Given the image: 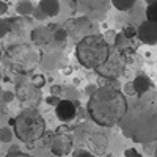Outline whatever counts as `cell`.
I'll list each match as a JSON object with an SVG mask.
<instances>
[{
    "instance_id": "cell-15",
    "label": "cell",
    "mask_w": 157,
    "mask_h": 157,
    "mask_svg": "<svg viewBox=\"0 0 157 157\" xmlns=\"http://www.w3.org/2000/svg\"><path fill=\"white\" fill-rule=\"evenodd\" d=\"M50 29L47 27H36L32 30L30 33V39L36 44V46H44L49 43V39H50Z\"/></svg>"
},
{
    "instance_id": "cell-22",
    "label": "cell",
    "mask_w": 157,
    "mask_h": 157,
    "mask_svg": "<svg viewBox=\"0 0 157 157\" xmlns=\"http://www.w3.org/2000/svg\"><path fill=\"white\" fill-rule=\"evenodd\" d=\"M121 35H123L126 39H132V38L137 36V29L132 27V25H126V27L123 29V32H121Z\"/></svg>"
},
{
    "instance_id": "cell-36",
    "label": "cell",
    "mask_w": 157,
    "mask_h": 157,
    "mask_svg": "<svg viewBox=\"0 0 157 157\" xmlns=\"http://www.w3.org/2000/svg\"><path fill=\"white\" fill-rule=\"evenodd\" d=\"M0 82H2V71H0Z\"/></svg>"
},
{
    "instance_id": "cell-26",
    "label": "cell",
    "mask_w": 157,
    "mask_h": 157,
    "mask_svg": "<svg viewBox=\"0 0 157 157\" xmlns=\"http://www.w3.org/2000/svg\"><path fill=\"white\" fill-rule=\"evenodd\" d=\"M32 14H33V17H35L36 21H44V19H46V16L43 14V11L39 10L38 6H35V8H33V13H32Z\"/></svg>"
},
{
    "instance_id": "cell-27",
    "label": "cell",
    "mask_w": 157,
    "mask_h": 157,
    "mask_svg": "<svg viewBox=\"0 0 157 157\" xmlns=\"http://www.w3.org/2000/svg\"><path fill=\"white\" fill-rule=\"evenodd\" d=\"M72 157H94V155L91 154L90 151H86V149H77Z\"/></svg>"
},
{
    "instance_id": "cell-24",
    "label": "cell",
    "mask_w": 157,
    "mask_h": 157,
    "mask_svg": "<svg viewBox=\"0 0 157 157\" xmlns=\"http://www.w3.org/2000/svg\"><path fill=\"white\" fill-rule=\"evenodd\" d=\"M14 99V93L13 91H2V102L3 104H10Z\"/></svg>"
},
{
    "instance_id": "cell-14",
    "label": "cell",
    "mask_w": 157,
    "mask_h": 157,
    "mask_svg": "<svg viewBox=\"0 0 157 157\" xmlns=\"http://www.w3.org/2000/svg\"><path fill=\"white\" fill-rule=\"evenodd\" d=\"M39 10L43 11L46 17H54L60 13V0H39Z\"/></svg>"
},
{
    "instance_id": "cell-18",
    "label": "cell",
    "mask_w": 157,
    "mask_h": 157,
    "mask_svg": "<svg viewBox=\"0 0 157 157\" xmlns=\"http://www.w3.org/2000/svg\"><path fill=\"white\" fill-rule=\"evenodd\" d=\"M68 30L66 29H55V32H52V38L55 43H64L68 38Z\"/></svg>"
},
{
    "instance_id": "cell-30",
    "label": "cell",
    "mask_w": 157,
    "mask_h": 157,
    "mask_svg": "<svg viewBox=\"0 0 157 157\" xmlns=\"http://www.w3.org/2000/svg\"><path fill=\"white\" fill-rule=\"evenodd\" d=\"M46 101H47V104H50V105H57L58 101H60V98H58V96H49Z\"/></svg>"
},
{
    "instance_id": "cell-32",
    "label": "cell",
    "mask_w": 157,
    "mask_h": 157,
    "mask_svg": "<svg viewBox=\"0 0 157 157\" xmlns=\"http://www.w3.org/2000/svg\"><path fill=\"white\" fill-rule=\"evenodd\" d=\"M96 90H98V85H88V86L85 88V93H86L88 96H91Z\"/></svg>"
},
{
    "instance_id": "cell-29",
    "label": "cell",
    "mask_w": 157,
    "mask_h": 157,
    "mask_svg": "<svg viewBox=\"0 0 157 157\" xmlns=\"http://www.w3.org/2000/svg\"><path fill=\"white\" fill-rule=\"evenodd\" d=\"M6 11H8V3L3 2V0H0V16L6 14Z\"/></svg>"
},
{
    "instance_id": "cell-17",
    "label": "cell",
    "mask_w": 157,
    "mask_h": 157,
    "mask_svg": "<svg viewBox=\"0 0 157 157\" xmlns=\"http://www.w3.org/2000/svg\"><path fill=\"white\" fill-rule=\"evenodd\" d=\"M33 3L30 0H19L17 5H16V11L19 13L21 16H30L33 13Z\"/></svg>"
},
{
    "instance_id": "cell-10",
    "label": "cell",
    "mask_w": 157,
    "mask_h": 157,
    "mask_svg": "<svg viewBox=\"0 0 157 157\" xmlns=\"http://www.w3.org/2000/svg\"><path fill=\"white\" fill-rule=\"evenodd\" d=\"M77 104L78 101L72 102L69 99H60L55 105V115L61 123H69L72 121L77 115Z\"/></svg>"
},
{
    "instance_id": "cell-5",
    "label": "cell",
    "mask_w": 157,
    "mask_h": 157,
    "mask_svg": "<svg viewBox=\"0 0 157 157\" xmlns=\"http://www.w3.org/2000/svg\"><path fill=\"white\" fill-rule=\"evenodd\" d=\"M6 60L11 66V71L29 74L41 61V52L29 44H17L6 49Z\"/></svg>"
},
{
    "instance_id": "cell-37",
    "label": "cell",
    "mask_w": 157,
    "mask_h": 157,
    "mask_svg": "<svg viewBox=\"0 0 157 157\" xmlns=\"http://www.w3.org/2000/svg\"><path fill=\"white\" fill-rule=\"evenodd\" d=\"M107 157H115V155H113V154H109V155H107Z\"/></svg>"
},
{
    "instance_id": "cell-25",
    "label": "cell",
    "mask_w": 157,
    "mask_h": 157,
    "mask_svg": "<svg viewBox=\"0 0 157 157\" xmlns=\"http://www.w3.org/2000/svg\"><path fill=\"white\" fill-rule=\"evenodd\" d=\"M124 157H143V154L138 152V149L135 148H127L124 149Z\"/></svg>"
},
{
    "instance_id": "cell-7",
    "label": "cell",
    "mask_w": 157,
    "mask_h": 157,
    "mask_svg": "<svg viewBox=\"0 0 157 157\" xmlns=\"http://www.w3.org/2000/svg\"><path fill=\"white\" fill-rule=\"evenodd\" d=\"M14 98H17L22 104H25V109H35L39 102H41V91L35 88L32 83H17Z\"/></svg>"
},
{
    "instance_id": "cell-9",
    "label": "cell",
    "mask_w": 157,
    "mask_h": 157,
    "mask_svg": "<svg viewBox=\"0 0 157 157\" xmlns=\"http://www.w3.org/2000/svg\"><path fill=\"white\" fill-rule=\"evenodd\" d=\"M138 39L146 46H155L157 44V22L143 21L137 29Z\"/></svg>"
},
{
    "instance_id": "cell-2",
    "label": "cell",
    "mask_w": 157,
    "mask_h": 157,
    "mask_svg": "<svg viewBox=\"0 0 157 157\" xmlns=\"http://www.w3.org/2000/svg\"><path fill=\"white\" fill-rule=\"evenodd\" d=\"M127 109V99L118 88L112 85L98 86L88 98V116L102 127H113L120 124Z\"/></svg>"
},
{
    "instance_id": "cell-16",
    "label": "cell",
    "mask_w": 157,
    "mask_h": 157,
    "mask_svg": "<svg viewBox=\"0 0 157 157\" xmlns=\"http://www.w3.org/2000/svg\"><path fill=\"white\" fill-rule=\"evenodd\" d=\"M110 3L115 10L126 13V11H130L137 5V0H110Z\"/></svg>"
},
{
    "instance_id": "cell-23",
    "label": "cell",
    "mask_w": 157,
    "mask_h": 157,
    "mask_svg": "<svg viewBox=\"0 0 157 157\" xmlns=\"http://www.w3.org/2000/svg\"><path fill=\"white\" fill-rule=\"evenodd\" d=\"M10 32V25L6 19H0V38H3Z\"/></svg>"
},
{
    "instance_id": "cell-8",
    "label": "cell",
    "mask_w": 157,
    "mask_h": 157,
    "mask_svg": "<svg viewBox=\"0 0 157 157\" xmlns=\"http://www.w3.org/2000/svg\"><path fill=\"white\" fill-rule=\"evenodd\" d=\"M71 149H72V138H71V135L58 130V132L52 137V141H50L52 154L57 155V157H64V155H68L71 152Z\"/></svg>"
},
{
    "instance_id": "cell-28",
    "label": "cell",
    "mask_w": 157,
    "mask_h": 157,
    "mask_svg": "<svg viewBox=\"0 0 157 157\" xmlns=\"http://www.w3.org/2000/svg\"><path fill=\"white\" fill-rule=\"evenodd\" d=\"M145 146V149H146V152H152V155H155V141L154 143H148V145H143Z\"/></svg>"
},
{
    "instance_id": "cell-34",
    "label": "cell",
    "mask_w": 157,
    "mask_h": 157,
    "mask_svg": "<svg viewBox=\"0 0 157 157\" xmlns=\"http://www.w3.org/2000/svg\"><path fill=\"white\" fill-rule=\"evenodd\" d=\"M2 91H3V90L0 88V102H2Z\"/></svg>"
},
{
    "instance_id": "cell-20",
    "label": "cell",
    "mask_w": 157,
    "mask_h": 157,
    "mask_svg": "<svg viewBox=\"0 0 157 157\" xmlns=\"http://www.w3.org/2000/svg\"><path fill=\"white\" fill-rule=\"evenodd\" d=\"M13 130L10 129V127H0V141L2 143H11V140H13Z\"/></svg>"
},
{
    "instance_id": "cell-33",
    "label": "cell",
    "mask_w": 157,
    "mask_h": 157,
    "mask_svg": "<svg viewBox=\"0 0 157 157\" xmlns=\"http://www.w3.org/2000/svg\"><path fill=\"white\" fill-rule=\"evenodd\" d=\"M155 2H157V0H146L148 5H152V3H155Z\"/></svg>"
},
{
    "instance_id": "cell-31",
    "label": "cell",
    "mask_w": 157,
    "mask_h": 157,
    "mask_svg": "<svg viewBox=\"0 0 157 157\" xmlns=\"http://www.w3.org/2000/svg\"><path fill=\"white\" fill-rule=\"evenodd\" d=\"M61 90H63V86H52V88H50V94H52V96H60Z\"/></svg>"
},
{
    "instance_id": "cell-3",
    "label": "cell",
    "mask_w": 157,
    "mask_h": 157,
    "mask_svg": "<svg viewBox=\"0 0 157 157\" xmlns=\"http://www.w3.org/2000/svg\"><path fill=\"white\" fill-rule=\"evenodd\" d=\"M110 55V44L102 35H86L75 46L77 61L86 69H98Z\"/></svg>"
},
{
    "instance_id": "cell-21",
    "label": "cell",
    "mask_w": 157,
    "mask_h": 157,
    "mask_svg": "<svg viewBox=\"0 0 157 157\" xmlns=\"http://www.w3.org/2000/svg\"><path fill=\"white\" fill-rule=\"evenodd\" d=\"M30 83L35 86V88H38V90H41L44 85H46V77L43 75V74H36V75H33L32 77V80H30Z\"/></svg>"
},
{
    "instance_id": "cell-6",
    "label": "cell",
    "mask_w": 157,
    "mask_h": 157,
    "mask_svg": "<svg viewBox=\"0 0 157 157\" xmlns=\"http://www.w3.org/2000/svg\"><path fill=\"white\" fill-rule=\"evenodd\" d=\"M123 69H124V61H123V57L118 54V55H109V58L104 61L98 69H94L102 78L105 80H116L118 77L123 74Z\"/></svg>"
},
{
    "instance_id": "cell-12",
    "label": "cell",
    "mask_w": 157,
    "mask_h": 157,
    "mask_svg": "<svg viewBox=\"0 0 157 157\" xmlns=\"http://www.w3.org/2000/svg\"><path fill=\"white\" fill-rule=\"evenodd\" d=\"M88 145H90V152L91 154H105L109 148V138L104 134H91L88 138Z\"/></svg>"
},
{
    "instance_id": "cell-4",
    "label": "cell",
    "mask_w": 157,
    "mask_h": 157,
    "mask_svg": "<svg viewBox=\"0 0 157 157\" xmlns=\"http://www.w3.org/2000/svg\"><path fill=\"white\" fill-rule=\"evenodd\" d=\"M10 124L13 134L27 145L38 141L46 132V121L36 109H24L16 118L10 120Z\"/></svg>"
},
{
    "instance_id": "cell-13",
    "label": "cell",
    "mask_w": 157,
    "mask_h": 157,
    "mask_svg": "<svg viewBox=\"0 0 157 157\" xmlns=\"http://www.w3.org/2000/svg\"><path fill=\"white\" fill-rule=\"evenodd\" d=\"M152 88V83L149 80V77L145 75V74H138L134 82H132V91L140 98V96H145L146 93H149Z\"/></svg>"
},
{
    "instance_id": "cell-35",
    "label": "cell",
    "mask_w": 157,
    "mask_h": 157,
    "mask_svg": "<svg viewBox=\"0 0 157 157\" xmlns=\"http://www.w3.org/2000/svg\"><path fill=\"white\" fill-rule=\"evenodd\" d=\"M2 55H3V50H2V47H0V58H2Z\"/></svg>"
},
{
    "instance_id": "cell-1",
    "label": "cell",
    "mask_w": 157,
    "mask_h": 157,
    "mask_svg": "<svg viewBox=\"0 0 157 157\" xmlns=\"http://www.w3.org/2000/svg\"><path fill=\"white\" fill-rule=\"evenodd\" d=\"M120 126L123 135L135 143H154L157 138V112L154 94L146 93L137 101H132L130 104L127 102V109Z\"/></svg>"
},
{
    "instance_id": "cell-19",
    "label": "cell",
    "mask_w": 157,
    "mask_h": 157,
    "mask_svg": "<svg viewBox=\"0 0 157 157\" xmlns=\"http://www.w3.org/2000/svg\"><path fill=\"white\" fill-rule=\"evenodd\" d=\"M145 14H146V21H149V22H157V3L148 5Z\"/></svg>"
},
{
    "instance_id": "cell-11",
    "label": "cell",
    "mask_w": 157,
    "mask_h": 157,
    "mask_svg": "<svg viewBox=\"0 0 157 157\" xmlns=\"http://www.w3.org/2000/svg\"><path fill=\"white\" fill-rule=\"evenodd\" d=\"M77 5L86 14H104L109 10L110 0H75Z\"/></svg>"
}]
</instances>
